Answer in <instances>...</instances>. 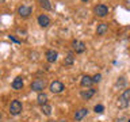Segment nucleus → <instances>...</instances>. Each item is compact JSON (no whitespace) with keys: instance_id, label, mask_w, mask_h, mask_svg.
Here are the masks:
<instances>
[{"instance_id":"f257e3e1","label":"nucleus","mask_w":130,"mask_h":122,"mask_svg":"<svg viewBox=\"0 0 130 122\" xmlns=\"http://www.w3.org/2000/svg\"><path fill=\"white\" fill-rule=\"evenodd\" d=\"M118 107L119 109H126L130 104V88H126L122 95L118 98Z\"/></svg>"},{"instance_id":"f03ea898","label":"nucleus","mask_w":130,"mask_h":122,"mask_svg":"<svg viewBox=\"0 0 130 122\" xmlns=\"http://www.w3.org/2000/svg\"><path fill=\"white\" fill-rule=\"evenodd\" d=\"M22 109H23L22 102L15 99V100H12L11 104H10V114L14 115V117H16V115H19V114L22 113Z\"/></svg>"},{"instance_id":"7ed1b4c3","label":"nucleus","mask_w":130,"mask_h":122,"mask_svg":"<svg viewBox=\"0 0 130 122\" xmlns=\"http://www.w3.org/2000/svg\"><path fill=\"white\" fill-rule=\"evenodd\" d=\"M45 87H46V81H45V79H35V80H32V83H31V89L32 91H35V92H43V89Z\"/></svg>"},{"instance_id":"20e7f679","label":"nucleus","mask_w":130,"mask_h":122,"mask_svg":"<svg viewBox=\"0 0 130 122\" xmlns=\"http://www.w3.org/2000/svg\"><path fill=\"white\" fill-rule=\"evenodd\" d=\"M49 89H50V92H53V94H60L65 89V87H64L62 81L54 80V81H52V83L49 84Z\"/></svg>"},{"instance_id":"39448f33","label":"nucleus","mask_w":130,"mask_h":122,"mask_svg":"<svg viewBox=\"0 0 130 122\" xmlns=\"http://www.w3.org/2000/svg\"><path fill=\"white\" fill-rule=\"evenodd\" d=\"M93 14L99 18H104L108 14V7L106 4H98V6L93 7Z\"/></svg>"},{"instance_id":"423d86ee","label":"nucleus","mask_w":130,"mask_h":122,"mask_svg":"<svg viewBox=\"0 0 130 122\" xmlns=\"http://www.w3.org/2000/svg\"><path fill=\"white\" fill-rule=\"evenodd\" d=\"M72 48H73V50H75L77 54H81V53H84L85 49H87V46H85V43L83 42V41H77V39L72 42Z\"/></svg>"},{"instance_id":"0eeeda50","label":"nucleus","mask_w":130,"mask_h":122,"mask_svg":"<svg viewBox=\"0 0 130 122\" xmlns=\"http://www.w3.org/2000/svg\"><path fill=\"white\" fill-rule=\"evenodd\" d=\"M45 57H46V61L47 63H56L57 58H58V53H57V50H54V49H49V50L45 53Z\"/></svg>"},{"instance_id":"6e6552de","label":"nucleus","mask_w":130,"mask_h":122,"mask_svg":"<svg viewBox=\"0 0 130 122\" xmlns=\"http://www.w3.org/2000/svg\"><path fill=\"white\" fill-rule=\"evenodd\" d=\"M95 92H96L95 88L89 87V88H87V89H81V91H80V96L83 98L84 100H89L93 95H95Z\"/></svg>"},{"instance_id":"1a4fd4ad","label":"nucleus","mask_w":130,"mask_h":122,"mask_svg":"<svg viewBox=\"0 0 130 122\" xmlns=\"http://www.w3.org/2000/svg\"><path fill=\"white\" fill-rule=\"evenodd\" d=\"M31 12H32V10H31V7H28V6H20L18 8V14H19V16H22V18H28V16L31 15Z\"/></svg>"},{"instance_id":"9d476101","label":"nucleus","mask_w":130,"mask_h":122,"mask_svg":"<svg viewBox=\"0 0 130 122\" xmlns=\"http://www.w3.org/2000/svg\"><path fill=\"white\" fill-rule=\"evenodd\" d=\"M38 24H39L42 28L49 27V26H50V18H49L47 15H45V14L39 15V16H38Z\"/></svg>"},{"instance_id":"9b49d317","label":"nucleus","mask_w":130,"mask_h":122,"mask_svg":"<svg viewBox=\"0 0 130 122\" xmlns=\"http://www.w3.org/2000/svg\"><path fill=\"white\" fill-rule=\"evenodd\" d=\"M80 84H81V87L89 88L93 84V79L91 76H88V75H84L83 77H81V80H80Z\"/></svg>"},{"instance_id":"f8f14e48","label":"nucleus","mask_w":130,"mask_h":122,"mask_svg":"<svg viewBox=\"0 0 130 122\" xmlns=\"http://www.w3.org/2000/svg\"><path fill=\"white\" fill-rule=\"evenodd\" d=\"M11 87L14 88V89H16V91L22 89V88H23V79H22L20 76L15 77V79L12 80V83H11Z\"/></svg>"},{"instance_id":"ddd939ff","label":"nucleus","mask_w":130,"mask_h":122,"mask_svg":"<svg viewBox=\"0 0 130 122\" xmlns=\"http://www.w3.org/2000/svg\"><path fill=\"white\" fill-rule=\"evenodd\" d=\"M87 114H88V110H87V109H84V107H83V109H79V110L75 113V121H77V122L81 121L85 115H87Z\"/></svg>"},{"instance_id":"4468645a","label":"nucleus","mask_w":130,"mask_h":122,"mask_svg":"<svg viewBox=\"0 0 130 122\" xmlns=\"http://www.w3.org/2000/svg\"><path fill=\"white\" fill-rule=\"evenodd\" d=\"M108 31V24L107 23H99L96 27V34L98 35H104Z\"/></svg>"},{"instance_id":"2eb2a0df","label":"nucleus","mask_w":130,"mask_h":122,"mask_svg":"<svg viewBox=\"0 0 130 122\" xmlns=\"http://www.w3.org/2000/svg\"><path fill=\"white\" fill-rule=\"evenodd\" d=\"M37 103L39 106H43L47 103V95L45 92H38V96H37Z\"/></svg>"},{"instance_id":"dca6fc26","label":"nucleus","mask_w":130,"mask_h":122,"mask_svg":"<svg viewBox=\"0 0 130 122\" xmlns=\"http://www.w3.org/2000/svg\"><path fill=\"white\" fill-rule=\"evenodd\" d=\"M38 3L45 11H50L52 10V4L49 3V0H38Z\"/></svg>"},{"instance_id":"f3484780","label":"nucleus","mask_w":130,"mask_h":122,"mask_svg":"<svg viewBox=\"0 0 130 122\" xmlns=\"http://www.w3.org/2000/svg\"><path fill=\"white\" fill-rule=\"evenodd\" d=\"M41 111H42V114H43V115H50V114H52V106L50 104H43V106H41Z\"/></svg>"},{"instance_id":"a211bd4d","label":"nucleus","mask_w":130,"mask_h":122,"mask_svg":"<svg viewBox=\"0 0 130 122\" xmlns=\"http://www.w3.org/2000/svg\"><path fill=\"white\" fill-rule=\"evenodd\" d=\"M73 63H75V57L72 53H68V56L64 58V65H72Z\"/></svg>"},{"instance_id":"6ab92c4d","label":"nucleus","mask_w":130,"mask_h":122,"mask_svg":"<svg viewBox=\"0 0 130 122\" xmlns=\"http://www.w3.org/2000/svg\"><path fill=\"white\" fill-rule=\"evenodd\" d=\"M125 84H126L125 77H119V79L117 80V83H115V87H123Z\"/></svg>"},{"instance_id":"aec40b11","label":"nucleus","mask_w":130,"mask_h":122,"mask_svg":"<svg viewBox=\"0 0 130 122\" xmlns=\"http://www.w3.org/2000/svg\"><path fill=\"white\" fill-rule=\"evenodd\" d=\"M93 111H95L96 114H102V113L104 111V107L102 104H96L95 107H93Z\"/></svg>"},{"instance_id":"412c9836","label":"nucleus","mask_w":130,"mask_h":122,"mask_svg":"<svg viewBox=\"0 0 130 122\" xmlns=\"http://www.w3.org/2000/svg\"><path fill=\"white\" fill-rule=\"evenodd\" d=\"M92 79H93V83H100V80H102V75L96 73L95 76H92Z\"/></svg>"},{"instance_id":"4be33fe9","label":"nucleus","mask_w":130,"mask_h":122,"mask_svg":"<svg viewBox=\"0 0 130 122\" xmlns=\"http://www.w3.org/2000/svg\"><path fill=\"white\" fill-rule=\"evenodd\" d=\"M10 39H11V41H14V42H16V43H20V41H19V39H16L14 35H10Z\"/></svg>"},{"instance_id":"5701e85b","label":"nucleus","mask_w":130,"mask_h":122,"mask_svg":"<svg viewBox=\"0 0 130 122\" xmlns=\"http://www.w3.org/2000/svg\"><path fill=\"white\" fill-rule=\"evenodd\" d=\"M81 2H84V3H85V2H88V0H81Z\"/></svg>"},{"instance_id":"b1692460","label":"nucleus","mask_w":130,"mask_h":122,"mask_svg":"<svg viewBox=\"0 0 130 122\" xmlns=\"http://www.w3.org/2000/svg\"><path fill=\"white\" fill-rule=\"evenodd\" d=\"M127 122H130V119H129V121H127Z\"/></svg>"},{"instance_id":"393cba45","label":"nucleus","mask_w":130,"mask_h":122,"mask_svg":"<svg viewBox=\"0 0 130 122\" xmlns=\"http://www.w3.org/2000/svg\"><path fill=\"white\" fill-rule=\"evenodd\" d=\"M3 2H4V0H3Z\"/></svg>"}]
</instances>
